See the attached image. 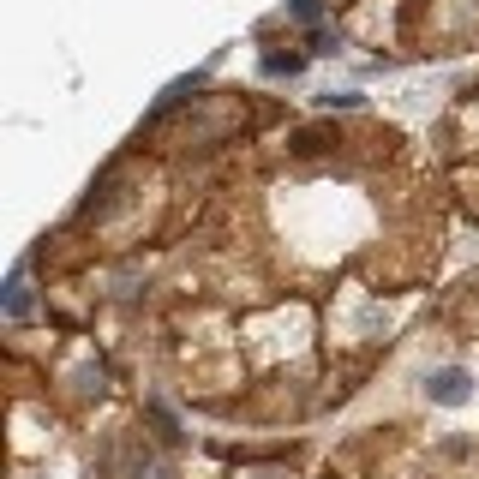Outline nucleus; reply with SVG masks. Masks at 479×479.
<instances>
[{"mask_svg": "<svg viewBox=\"0 0 479 479\" xmlns=\"http://www.w3.org/2000/svg\"><path fill=\"white\" fill-rule=\"evenodd\" d=\"M264 479H276V474H264Z\"/></svg>", "mask_w": 479, "mask_h": 479, "instance_id": "6", "label": "nucleus"}, {"mask_svg": "<svg viewBox=\"0 0 479 479\" xmlns=\"http://www.w3.org/2000/svg\"><path fill=\"white\" fill-rule=\"evenodd\" d=\"M360 102H365L360 90H342V96H324V108H360Z\"/></svg>", "mask_w": 479, "mask_h": 479, "instance_id": "5", "label": "nucleus"}, {"mask_svg": "<svg viewBox=\"0 0 479 479\" xmlns=\"http://www.w3.org/2000/svg\"><path fill=\"white\" fill-rule=\"evenodd\" d=\"M30 312V288H25V270H13V282H6V318H25Z\"/></svg>", "mask_w": 479, "mask_h": 479, "instance_id": "3", "label": "nucleus"}, {"mask_svg": "<svg viewBox=\"0 0 479 479\" xmlns=\"http://www.w3.org/2000/svg\"><path fill=\"white\" fill-rule=\"evenodd\" d=\"M300 66H305V55H294V48H288V55H282V48H276V55H264V73H276V78H282V73L294 78Z\"/></svg>", "mask_w": 479, "mask_h": 479, "instance_id": "4", "label": "nucleus"}, {"mask_svg": "<svg viewBox=\"0 0 479 479\" xmlns=\"http://www.w3.org/2000/svg\"><path fill=\"white\" fill-rule=\"evenodd\" d=\"M425 395H432L437 407H462L467 395H474V378H467L462 365H444V372H432V378H425Z\"/></svg>", "mask_w": 479, "mask_h": 479, "instance_id": "1", "label": "nucleus"}, {"mask_svg": "<svg viewBox=\"0 0 479 479\" xmlns=\"http://www.w3.org/2000/svg\"><path fill=\"white\" fill-rule=\"evenodd\" d=\"M288 145H294V156H324V150L335 145V132H330V126H300Z\"/></svg>", "mask_w": 479, "mask_h": 479, "instance_id": "2", "label": "nucleus"}]
</instances>
